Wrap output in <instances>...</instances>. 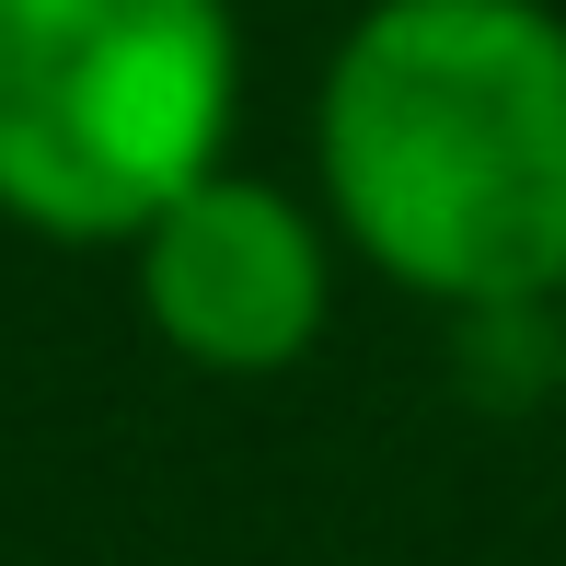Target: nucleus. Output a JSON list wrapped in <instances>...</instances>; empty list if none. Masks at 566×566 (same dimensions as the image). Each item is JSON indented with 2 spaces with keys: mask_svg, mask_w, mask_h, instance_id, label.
Returning <instances> with one entry per match:
<instances>
[{
  "mask_svg": "<svg viewBox=\"0 0 566 566\" xmlns=\"http://www.w3.org/2000/svg\"><path fill=\"white\" fill-rule=\"evenodd\" d=\"M231 0H0V220L46 243H139L231 163Z\"/></svg>",
  "mask_w": 566,
  "mask_h": 566,
  "instance_id": "obj_2",
  "label": "nucleus"
},
{
  "mask_svg": "<svg viewBox=\"0 0 566 566\" xmlns=\"http://www.w3.org/2000/svg\"><path fill=\"white\" fill-rule=\"evenodd\" d=\"M313 197L451 324L566 301V12L370 0L313 93Z\"/></svg>",
  "mask_w": 566,
  "mask_h": 566,
  "instance_id": "obj_1",
  "label": "nucleus"
},
{
  "mask_svg": "<svg viewBox=\"0 0 566 566\" xmlns=\"http://www.w3.org/2000/svg\"><path fill=\"white\" fill-rule=\"evenodd\" d=\"M139 324L209 381H277L336 324V220L277 174H197L163 220L127 243Z\"/></svg>",
  "mask_w": 566,
  "mask_h": 566,
  "instance_id": "obj_3",
  "label": "nucleus"
},
{
  "mask_svg": "<svg viewBox=\"0 0 566 566\" xmlns=\"http://www.w3.org/2000/svg\"><path fill=\"white\" fill-rule=\"evenodd\" d=\"M555 405H566V301H555Z\"/></svg>",
  "mask_w": 566,
  "mask_h": 566,
  "instance_id": "obj_4",
  "label": "nucleus"
}]
</instances>
